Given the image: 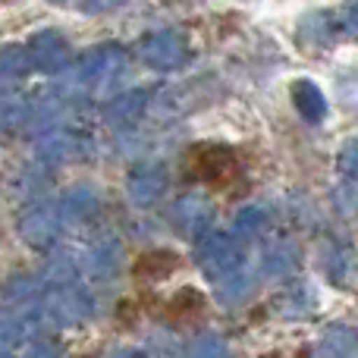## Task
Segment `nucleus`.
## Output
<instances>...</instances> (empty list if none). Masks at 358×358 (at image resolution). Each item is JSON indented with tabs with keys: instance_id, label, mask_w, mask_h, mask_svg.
<instances>
[{
	"instance_id": "obj_1",
	"label": "nucleus",
	"mask_w": 358,
	"mask_h": 358,
	"mask_svg": "<svg viewBox=\"0 0 358 358\" xmlns=\"http://www.w3.org/2000/svg\"><path fill=\"white\" fill-rule=\"evenodd\" d=\"M185 164H189V176L195 182H204L214 192H229L242 179V164H239L236 148L220 145V142L195 145L189 151V157H185Z\"/></svg>"
},
{
	"instance_id": "obj_2",
	"label": "nucleus",
	"mask_w": 358,
	"mask_h": 358,
	"mask_svg": "<svg viewBox=\"0 0 358 358\" xmlns=\"http://www.w3.org/2000/svg\"><path fill=\"white\" fill-rule=\"evenodd\" d=\"M204 311H208V299L201 296V289L185 286V289L173 292V299L164 305L161 315L167 317L170 324H198L204 317Z\"/></svg>"
},
{
	"instance_id": "obj_3",
	"label": "nucleus",
	"mask_w": 358,
	"mask_h": 358,
	"mask_svg": "<svg viewBox=\"0 0 358 358\" xmlns=\"http://www.w3.org/2000/svg\"><path fill=\"white\" fill-rule=\"evenodd\" d=\"M182 267V258L170 248H155V252H145L136 258L132 264V273L138 280H167L170 273H176Z\"/></svg>"
},
{
	"instance_id": "obj_4",
	"label": "nucleus",
	"mask_w": 358,
	"mask_h": 358,
	"mask_svg": "<svg viewBox=\"0 0 358 358\" xmlns=\"http://www.w3.org/2000/svg\"><path fill=\"white\" fill-rule=\"evenodd\" d=\"M261 358H280V355H261Z\"/></svg>"
},
{
	"instance_id": "obj_5",
	"label": "nucleus",
	"mask_w": 358,
	"mask_h": 358,
	"mask_svg": "<svg viewBox=\"0 0 358 358\" xmlns=\"http://www.w3.org/2000/svg\"><path fill=\"white\" fill-rule=\"evenodd\" d=\"M85 358H88V355H85Z\"/></svg>"
}]
</instances>
